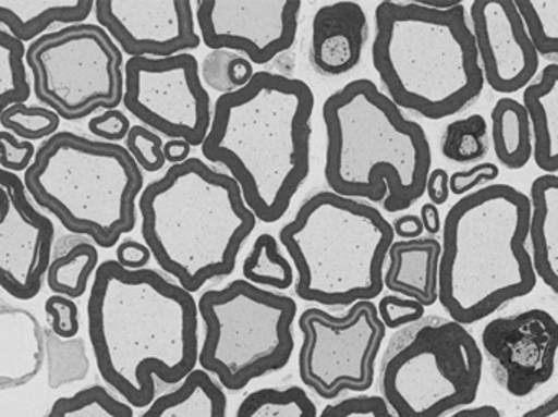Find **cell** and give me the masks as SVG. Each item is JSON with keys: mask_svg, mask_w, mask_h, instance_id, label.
I'll return each instance as SVG.
<instances>
[{"mask_svg": "<svg viewBox=\"0 0 558 417\" xmlns=\"http://www.w3.org/2000/svg\"><path fill=\"white\" fill-rule=\"evenodd\" d=\"M87 323L98 373L131 408H147L156 400V379L179 385L198 366V304L154 269L101 262Z\"/></svg>", "mask_w": 558, "mask_h": 417, "instance_id": "cell-1", "label": "cell"}, {"mask_svg": "<svg viewBox=\"0 0 558 417\" xmlns=\"http://www.w3.org/2000/svg\"><path fill=\"white\" fill-rule=\"evenodd\" d=\"M314 107L305 82L265 71L216 100L203 157L229 170L260 222H279L307 180Z\"/></svg>", "mask_w": 558, "mask_h": 417, "instance_id": "cell-2", "label": "cell"}, {"mask_svg": "<svg viewBox=\"0 0 558 417\" xmlns=\"http://www.w3.org/2000/svg\"><path fill=\"white\" fill-rule=\"evenodd\" d=\"M441 232L438 302L462 327L536 289L530 196L514 186L488 185L462 196Z\"/></svg>", "mask_w": 558, "mask_h": 417, "instance_id": "cell-3", "label": "cell"}, {"mask_svg": "<svg viewBox=\"0 0 558 417\" xmlns=\"http://www.w3.org/2000/svg\"><path fill=\"white\" fill-rule=\"evenodd\" d=\"M144 245L157 266L190 294L234 272L257 217L228 173L190 157L140 196Z\"/></svg>", "mask_w": 558, "mask_h": 417, "instance_id": "cell-4", "label": "cell"}, {"mask_svg": "<svg viewBox=\"0 0 558 417\" xmlns=\"http://www.w3.org/2000/svg\"><path fill=\"white\" fill-rule=\"evenodd\" d=\"M374 25V69L400 110L441 121L481 98L484 72L462 3L386 0Z\"/></svg>", "mask_w": 558, "mask_h": 417, "instance_id": "cell-5", "label": "cell"}, {"mask_svg": "<svg viewBox=\"0 0 558 417\" xmlns=\"http://www.w3.org/2000/svg\"><path fill=\"white\" fill-rule=\"evenodd\" d=\"M322 116L325 180L335 195L384 203L390 213L425 195L433 163L428 136L373 81L357 78L331 94Z\"/></svg>", "mask_w": 558, "mask_h": 417, "instance_id": "cell-6", "label": "cell"}, {"mask_svg": "<svg viewBox=\"0 0 558 417\" xmlns=\"http://www.w3.org/2000/svg\"><path fill=\"white\" fill-rule=\"evenodd\" d=\"M393 242L396 233L380 210L333 192L308 196L279 232L298 274L295 295L325 307L379 297Z\"/></svg>", "mask_w": 558, "mask_h": 417, "instance_id": "cell-7", "label": "cell"}, {"mask_svg": "<svg viewBox=\"0 0 558 417\" xmlns=\"http://www.w3.org/2000/svg\"><path fill=\"white\" fill-rule=\"evenodd\" d=\"M26 193L68 232L113 248L136 226L143 170L120 144L59 131L36 150L25 172Z\"/></svg>", "mask_w": 558, "mask_h": 417, "instance_id": "cell-8", "label": "cell"}, {"mask_svg": "<svg viewBox=\"0 0 558 417\" xmlns=\"http://www.w3.org/2000/svg\"><path fill=\"white\" fill-rule=\"evenodd\" d=\"M482 370L484 354L468 328L432 315L390 338L379 390L397 417H445L477 400Z\"/></svg>", "mask_w": 558, "mask_h": 417, "instance_id": "cell-9", "label": "cell"}, {"mask_svg": "<svg viewBox=\"0 0 558 417\" xmlns=\"http://www.w3.org/2000/svg\"><path fill=\"white\" fill-rule=\"evenodd\" d=\"M198 314L205 324L198 364L228 392H242L291 360L298 304L288 295L238 279L203 292Z\"/></svg>", "mask_w": 558, "mask_h": 417, "instance_id": "cell-10", "label": "cell"}, {"mask_svg": "<svg viewBox=\"0 0 558 417\" xmlns=\"http://www.w3.org/2000/svg\"><path fill=\"white\" fill-rule=\"evenodd\" d=\"M36 100L61 120L81 121L123 103V52L100 25L78 23L46 33L25 54Z\"/></svg>", "mask_w": 558, "mask_h": 417, "instance_id": "cell-11", "label": "cell"}, {"mask_svg": "<svg viewBox=\"0 0 558 417\" xmlns=\"http://www.w3.org/2000/svg\"><path fill=\"white\" fill-rule=\"evenodd\" d=\"M299 330L304 336L299 377L315 395L335 400L343 392L371 390L387 330L373 302L351 305L343 317L307 308L299 318Z\"/></svg>", "mask_w": 558, "mask_h": 417, "instance_id": "cell-12", "label": "cell"}, {"mask_svg": "<svg viewBox=\"0 0 558 417\" xmlns=\"http://www.w3.org/2000/svg\"><path fill=\"white\" fill-rule=\"evenodd\" d=\"M123 105L147 130L192 147H202L211 127V98L198 59L190 52L130 58L124 64Z\"/></svg>", "mask_w": 558, "mask_h": 417, "instance_id": "cell-13", "label": "cell"}, {"mask_svg": "<svg viewBox=\"0 0 558 417\" xmlns=\"http://www.w3.org/2000/svg\"><path fill=\"white\" fill-rule=\"evenodd\" d=\"M301 9L298 0H202L195 15L211 51L244 54L252 64L267 65L294 45Z\"/></svg>", "mask_w": 558, "mask_h": 417, "instance_id": "cell-14", "label": "cell"}, {"mask_svg": "<svg viewBox=\"0 0 558 417\" xmlns=\"http://www.w3.org/2000/svg\"><path fill=\"white\" fill-rule=\"evenodd\" d=\"M482 347L497 382L524 398L556 372L558 321L541 308L494 318L482 331Z\"/></svg>", "mask_w": 558, "mask_h": 417, "instance_id": "cell-15", "label": "cell"}, {"mask_svg": "<svg viewBox=\"0 0 558 417\" xmlns=\"http://www.w3.org/2000/svg\"><path fill=\"white\" fill-rule=\"evenodd\" d=\"M52 242L54 223L29 203L23 180L0 169V287L33 301L51 265Z\"/></svg>", "mask_w": 558, "mask_h": 417, "instance_id": "cell-16", "label": "cell"}, {"mask_svg": "<svg viewBox=\"0 0 558 417\" xmlns=\"http://www.w3.org/2000/svg\"><path fill=\"white\" fill-rule=\"evenodd\" d=\"M94 10L130 58H172L202 45L190 0H97Z\"/></svg>", "mask_w": 558, "mask_h": 417, "instance_id": "cell-17", "label": "cell"}, {"mask_svg": "<svg viewBox=\"0 0 558 417\" xmlns=\"http://www.w3.org/2000/svg\"><path fill=\"white\" fill-rule=\"evenodd\" d=\"M469 16L488 87L511 95L533 84L541 58L514 0H475Z\"/></svg>", "mask_w": 558, "mask_h": 417, "instance_id": "cell-18", "label": "cell"}, {"mask_svg": "<svg viewBox=\"0 0 558 417\" xmlns=\"http://www.w3.org/2000/svg\"><path fill=\"white\" fill-rule=\"evenodd\" d=\"M366 12L356 2L320 7L312 20L311 61L330 77L348 74L360 64L367 41Z\"/></svg>", "mask_w": 558, "mask_h": 417, "instance_id": "cell-19", "label": "cell"}, {"mask_svg": "<svg viewBox=\"0 0 558 417\" xmlns=\"http://www.w3.org/2000/svg\"><path fill=\"white\" fill-rule=\"evenodd\" d=\"M389 268L384 272V289L400 297L432 307L439 298L441 243L428 238L393 242L387 253Z\"/></svg>", "mask_w": 558, "mask_h": 417, "instance_id": "cell-20", "label": "cell"}, {"mask_svg": "<svg viewBox=\"0 0 558 417\" xmlns=\"http://www.w3.org/2000/svg\"><path fill=\"white\" fill-rule=\"evenodd\" d=\"M530 201L534 269L558 295V173L537 176L531 185Z\"/></svg>", "mask_w": 558, "mask_h": 417, "instance_id": "cell-21", "label": "cell"}, {"mask_svg": "<svg viewBox=\"0 0 558 417\" xmlns=\"http://www.w3.org/2000/svg\"><path fill=\"white\" fill-rule=\"evenodd\" d=\"M533 126L534 162L547 175L558 173V64L543 69L523 91Z\"/></svg>", "mask_w": 558, "mask_h": 417, "instance_id": "cell-22", "label": "cell"}, {"mask_svg": "<svg viewBox=\"0 0 558 417\" xmlns=\"http://www.w3.org/2000/svg\"><path fill=\"white\" fill-rule=\"evenodd\" d=\"M92 0H0V23L20 42H33L51 25H78L90 16Z\"/></svg>", "mask_w": 558, "mask_h": 417, "instance_id": "cell-23", "label": "cell"}, {"mask_svg": "<svg viewBox=\"0 0 558 417\" xmlns=\"http://www.w3.org/2000/svg\"><path fill=\"white\" fill-rule=\"evenodd\" d=\"M141 417H228V396L213 376L195 369L173 392L154 400Z\"/></svg>", "mask_w": 558, "mask_h": 417, "instance_id": "cell-24", "label": "cell"}, {"mask_svg": "<svg viewBox=\"0 0 558 417\" xmlns=\"http://www.w3.org/2000/svg\"><path fill=\"white\" fill-rule=\"evenodd\" d=\"M492 143L501 165L521 170L534 154L530 113L521 101L500 98L492 110Z\"/></svg>", "mask_w": 558, "mask_h": 417, "instance_id": "cell-25", "label": "cell"}, {"mask_svg": "<svg viewBox=\"0 0 558 417\" xmlns=\"http://www.w3.org/2000/svg\"><path fill=\"white\" fill-rule=\"evenodd\" d=\"M98 249L87 242L72 245L64 255L56 256L46 272V282L56 295L81 298L87 292L90 275L98 268Z\"/></svg>", "mask_w": 558, "mask_h": 417, "instance_id": "cell-26", "label": "cell"}, {"mask_svg": "<svg viewBox=\"0 0 558 417\" xmlns=\"http://www.w3.org/2000/svg\"><path fill=\"white\" fill-rule=\"evenodd\" d=\"M245 281L254 285L286 291L294 284V269L279 253L278 240L270 233H262L255 240L251 253L242 266Z\"/></svg>", "mask_w": 558, "mask_h": 417, "instance_id": "cell-27", "label": "cell"}, {"mask_svg": "<svg viewBox=\"0 0 558 417\" xmlns=\"http://www.w3.org/2000/svg\"><path fill=\"white\" fill-rule=\"evenodd\" d=\"M235 417H317V406L299 389H264L245 396Z\"/></svg>", "mask_w": 558, "mask_h": 417, "instance_id": "cell-28", "label": "cell"}, {"mask_svg": "<svg viewBox=\"0 0 558 417\" xmlns=\"http://www.w3.org/2000/svg\"><path fill=\"white\" fill-rule=\"evenodd\" d=\"M25 54V45L0 28V114L12 105L25 103L32 95Z\"/></svg>", "mask_w": 558, "mask_h": 417, "instance_id": "cell-29", "label": "cell"}, {"mask_svg": "<svg viewBox=\"0 0 558 417\" xmlns=\"http://www.w3.org/2000/svg\"><path fill=\"white\" fill-rule=\"evenodd\" d=\"M442 156L451 162L471 163L481 160L488 150V123L482 114L452 121L446 127L441 144Z\"/></svg>", "mask_w": 558, "mask_h": 417, "instance_id": "cell-30", "label": "cell"}, {"mask_svg": "<svg viewBox=\"0 0 558 417\" xmlns=\"http://www.w3.org/2000/svg\"><path fill=\"white\" fill-rule=\"evenodd\" d=\"M539 58L558 64V0H514Z\"/></svg>", "mask_w": 558, "mask_h": 417, "instance_id": "cell-31", "label": "cell"}, {"mask_svg": "<svg viewBox=\"0 0 558 417\" xmlns=\"http://www.w3.org/2000/svg\"><path fill=\"white\" fill-rule=\"evenodd\" d=\"M46 417H134L126 402L114 398L104 387L81 390L69 398H59Z\"/></svg>", "mask_w": 558, "mask_h": 417, "instance_id": "cell-32", "label": "cell"}, {"mask_svg": "<svg viewBox=\"0 0 558 417\" xmlns=\"http://www.w3.org/2000/svg\"><path fill=\"white\" fill-rule=\"evenodd\" d=\"M3 130L22 140H48L58 134L61 118L46 107H26L25 103L12 105L0 114Z\"/></svg>", "mask_w": 558, "mask_h": 417, "instance_id": "cell-33", "label": "cell"}, {"mask_svg": "<svg viewBox=\"0 0 558 417\" xmlns=\"http://www.w3.org/2000/svg\"><path fill=\"white\" fill-rule=\"evenodd\" d=\"M126 149L144 172L156 173L166 167L162 137L147 127H131L126 137Z\"/></svg>", "mask_w": 558, "mask_h": 417, "instance_id": "cell-34", "label": "cell"}, {"mask_svg": "<svg viewBox=\"0 0 558 417\" xmlns=\"http://www.w3.org/2000/svg\"><path fill=\"white\" fill-rule=\"evenodd\" d=\"M377 311H379L383 323L390 330H400V328L416 323L425 317V307L422 304L396 294L384 295Z\"/></svg>", "mask_w": 558, "mask_h": 417, "instance_id": "cell-35", "label": "cell"}, {"mask_svg": "<svg viewBox=\"0 0 558 417\" xmlns=\"http://www.w3.org/2000/svg\"><path fill=\"white\" fill-rule=\"evenodd\" d=\"M317 417H397L383 396H353L328 405Z\"/></svg>", "mask_w": 558, "mask_h": 417, "instance_id": "cell-36", "label": "cell"}, {"mask_svg": "<svg viewBox=\"0 0 558 417\" xmlns=\"http://www.w3.org/2000/svg\"><path fill=\"white\" fill-rule=\"evenodd\" d=\"M46 314L52 318L51 330L62 340H72L78 333V308L71 298L52 295L46 301Z\"/></svg>", "mask_w": 558, "mask_h": 417, "instance_id": "cell-37", "label": "cell"}, {"mask_svg": "<svg viewBox=\"0 0 558 417\" xmlns=\"http://www.w3.org/2000/svg\"><path fill=\"white\" fill-rule=\"evenodd\" d=\"M36 149L28 140H20L9 131H0V167L7 172H26Z\"/></svg>", "mask_w": 558, "mask_h": 417, "instance_id": "cell-38", "label": "cell"}, {"mask_svg": "<svg viewBox=\"0 0 558 417\" xmlns=\"http://www.w3.org/2000/svg\"><path fill=\"white\" fill-rule=\"evenodd\" d=\"M235 58V52L231 51H211L203 59L202 77L209 88L219 94H232L235 91L234 85L229 81V64Z\"/></svg>", "mask_w": 558, "mask_h": 417, "instance_id": "cell-39", "label": "cell"}, {"mask_svg": "<svg viewBox=\"0 0 558 417\" xmlns=\"http://www.w3.org/2000/svg\"><path fill=\"white\" fill-rule=\"evenodd\" d=\"M500 176V169L495 163L482 162L469 170H461L449 175V189L454 196H465L474 193L485 183L495 182Z\"/></svg>", "mask_w": 558, "mask_h": 417, "instance_id": "cell-40", "label": "cell"}, {"mask_svg": "<svg viewBox=\"0 0 558 417\" xmlns=\"http://www.w3.org/2000/svg\"><path fill=\"white\" fill-rule=\"evenodd\" d=\"M130 118L120 110H108L88 121V131L104 143L117 144L126 140L131 131Z\"/></svg>", "mask_w": 558, "mask_h": 417, "instance_id": "cell-41", "label": "cell"}, {"mask_svg": "<svg viewBox=\"0 0 558 417\" xmlns=\"http://www.w3.org/2000/svg\"><path fill=\"white\" fill-rule=\"evenodd\" d=\"M153 258V253L144 243L136 240H124L118 245L117 261L123 268L137 271V269L146 268L147 262Z\"/></svg>", "mask_w": 558, "mask_h": 417, "instance_id": "cell-42", "label": "cell"}, {"mask_svg": "<svg viewBox=\"0 0 558 417\" xmlns=\"http://www.w3.org/2000/svg\"><path fill=\"white\" fill-rule=\"evenodd\" d=\"M426 195L435 206H442L448 203L451 189H449V173L442 169L432 170L428 182H426Z\"/></svg>", "mask_w": 558, "mask_h": 417, "instance_id": "cell-43", "label": "cell"}, {"mask_svg": "<svg viewBox=\"0 0 558 417\" xmlns=\"http://www.w3.org/2000/svg\"><path fill=\"white\" fill-rule=\"evenodd\" d=\"M254 64L244 56L235 54L229 64V81L234 85L235 90L245 87L254 78Z\"/></svg>", "mask_w": 558, "mask_h": 417, "instance_id": "cell-44", "label": "cell"}, {"mask_svg": "<svg viewBox=\"0 0 558 417\" xmlns=\"http://www.w3.org/2000/svg\"><path fill=\"white\" fill-rule=\"evenodd\" d=\"M392 229L396 236H400L403 240L422 238L423 232H425L422 219H420V216H413V213L393 220Z\"/></svg>", "mask_w": 558, "mask_h": 417, "instance_id": "cell-45", "label": "cell"}, {"mask_svg": "<svg viewBox=\"0 0 558 417\" xmlns=\"http://www.w3.org/2000/svg\"><path fill=\"white\" fill-rule=\"evenodd\" d=\"M420 219H422L423 229H425V232L432 235L433 238L441 232L442 222L438 206L432 205V203L423 205L422 210H420Z\"/></svg>", "mask_w": 558, "mask_h": 417, "instance_id": "cell-46", "label": "cell"}, {"mask_svg": "<svg viewBox=\"0 0 558 417\" xmlns=\"http://www.w3.org/2000/svg\"><path fill=\"white\" fill-rule=\"evenodd\" d=\"M190 154H192V146L183 143V140H169V143L163 144V157L172 165L186 162L190 159Z\"/></svg>", "mask_w": 558, "mask_h": 417, "instance_id": "cell-47", "label": "cell"}, {"mask_svg": "<svg viewBox=\"0 0 558 417\" xmlns=\"http://www.w3.org/2000/svg\"><path fill=\"white\" fill-rule=\"evenodd\" d=\"M446 417H504L501 416L500 409L495 408L490 405L475 406V408H462L459 412L452 413V415Z\"/></svg>", "mask_w": 558, "mask_h": 417, "instance_id": "cell-48", "label": "cell"}, {"mask_svg": "<svg viewBox=\"0 0 558 417\" xmlns=\"http://www.w3.org/2000/svg\"><path fill=\"white\" fill-rule=\"evenodd\" d=\"M521 417H558V393L553 398L544 402L543 405L524 413Z\"/></svg>", "mask_w": 558, "mask_h": 417, "instance_id": "cell-49", "label": "cell"}]
</instances>
